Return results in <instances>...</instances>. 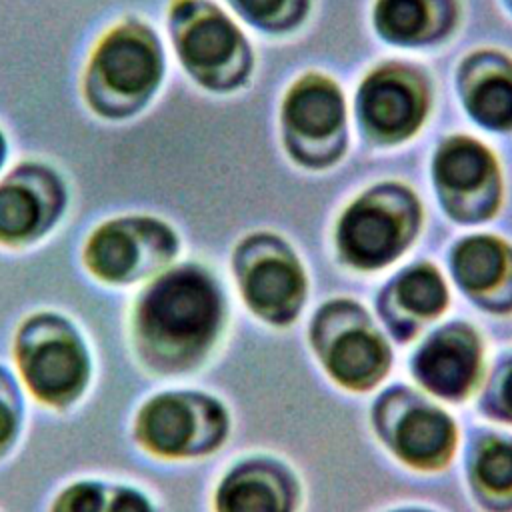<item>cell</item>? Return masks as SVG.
Returning a JSON list of instances; mask_svg holds the SVG:
<instances>
[{"instance_id": "cell-1", "label": "cell", "mask_w": 512, "mask_h": 512, "mask_svg": "<svg viewBox=\"0 0 512 512\" xmlns=\"http://www.w3.org/2000/svg\"><path fill=\"white\" fill-rule=\"evenodd\" d=\"M218 320L214 284L194 268L172 270L136 300L130 316L132 350L152 370H178L208 346Z\"/></svg>"}, {"instance_id": "cell-2", "label": "cell", "mask_w": 512, "mask_h": 512, "mask_svg": "<svg viewBox=\"0 0 512 512\" xmlns=\"http://www.w3.org/2000/svg\"><path fill=\"white\" fill-rule=\"evenodd\" d=\"M18 380L40 404L66 410L88 390L94 360L80 328L56 312L28 316L14 336Z\"/></svg>"}, {"instance_id": "cell-3", "label": "cell", "mask_w": 512, "mask_h": 512, "mask_svg": "<svg viewBox=\"0 0 512 512\" xmlns=\"http://www.w3.org/2000/svg\"><path fill=\"white\" fill-rule=\"evenodd\" d=\"M224 430L216 402L188 392H162L148 398L132 422L134 440L162 458L210 450Z\"/></svg>"}, {"instance_id": "cell-4", "label": "cell", "mask_w": 512, "mask_h": 512, "mask_svg": "<svg viewBox=\"0 0 512 512\" xmlns=\"http://www.w3.org/2000/svg\"><path fill=\"white\" fill-rule=\"evenodd\" d=\"M176 238L152 218H120L98 226L84 246L88 270L108 284H132L174 254Z\"/></svg>"}, {"instance_id": "cell-5", "label": "cell", "mask_w": 512, "mask_h": 512, "mask_svg": "<svg viewBox=\"0 0 512 512\" xmlns=\"http://www.w3.org/2000/svg\"><path fill=\"white\" fill-rule=\"evenodd\" d=\"M92 74L116 96H148L160 78V54L146 32L120 28L102 40L94 54Z\"/></svg>"}, {"instance_id": "cell-6", "label": "cell", "mask_w": 512, "mask_h": 512, "mask_svg": "<svg viewBox=\"0 0 512 512\" xmlns=\"http://www.w3.org/2000/svg\"><path fill=\"white\" fill-rule=\"evenodd\" d=\"M62 194L54 178L12 174L0 184V242L18 246L38 240L58 218Z\"/></svg>"}, {"instance_id": "cell-7", "label": "cell", "mask_w": 512, "mask_h": 512, "mask_svg": "<svg viewBox=\"0 0 512 512\" xmlns=\"http://www.w3.org/2000/svg\"><path fill=\"white\" fill-rule=\"evenodd\" d=\"M342 250L360 266H380L396 256L402 246L400 224L378 206H354L342 220Z\"/></svg>"}, {"instance_id": "cell-8", "label": "cell", "mask_w": 512, "mask_h": 512, "mask_svg": "<svg viewBox=\"0 0 512 512\" xmlns=\"http://www.w3.org/2000/svg\"><path fill=\"white\" fill-rule=\"evenodd\" d=\"M238 48L234 26L216 12L186 20L178 32V50L184 64L202 80L228 64Z\"/></svg>"}, {"instance_id": "cell-9", "label": "cell", "mask_w": 512, "mask_h": 512, "mask_svg": "<svg viewBox=\"0 0 512 512\" xmlns=\"http://www.w3.org/2000/svg\"><path fill=\"white\" fill-rule=\"evenodd\" d=\"M418 376L438 394H462L474 378L476 352L466 336L444 334L434 338L418 356Z\"/></svg>"}, {"instance_id": "cell-10", "label": "cell", "mask_w": 512, "mask_h": 512, "mask_svg": "<svg viewBox=\"0 0 512 512\" xmlns=\"http://www.w3.org/2000/svg\"><path fill=\"white\" fill-rule=\"evenodd\" d=\"M360 106L366 124L386 136L408 134L420 118L414 92L406 82L390 76L368 80L362 88Z\"/></svg>"}, {"instance_id": "cell-11", "label": "cell", "mask_w": 512, "mask_h": 512, "mask_svg": "<svg viewBox=\"0 0 512 512\" xmlns=\"http://www.w3.org/2000/svg\"><path fill=\"white\" fill-rule=\"evenodd\" d=\"M50 512H154V506L136 486L84 478L66 484L54 496Z\"/></svg>"}, {"instance_id": "cell-12", "label": "cell", "mask_w": 512, "mask_h": 512, "mask_svg": "<svg viewBox=\"0 0 512 512\" xmlns=\"http://www.w3.org/2000/svg\"><path fill=\"white\" fill-rule=\"evenodd\" d=\"M246 298L260 314L280 320L294 312L302 292L298 270L284 260H264L246 276Z\"/></svg>"}, {"instance_id": "cell-13", "label": "cell", "mask_w": 512, "mask_h": 512, "mask_svg": "<svg viewBox=\"0 0 512 512\" xmlns=\"http://www.w3.org/2000/svg\"><path fill=\"white\" fill-rule=\"evenodd\" d=\"M452 446L450 420L434 410H414L396 432V450L412 464H434Z\"/></svg>"}, {"instance_id": "cell-14", "label": "cell", "mask_w": 512, "mask_h": 512, "mask_svg": "<svg viewBox=\"0 0 512 512\" xmlns=\"http://www.w3.org/2000/svg\"><path fill=\"white\" fill-rule=\"evenodd\" d=\"M286 120L308 136H324L342 122V98L328 82H306L286 102Z\"/></svg>"}, {"instance_id": "cell-15", "label": "cell", "mask_w": 512, "mask_h": 512, "mask_svg": "<svg viewBox=\"0 0 512 512\" xmlns=\"http://www.w3.org/2000/svg\"><path fill=\"white\" fill-rule=\"evenodd\" d=\"M328 366L340 382L348 386H368L386 366V348L372 334L350 332L334 344Z\"/></svg>"}, {"instance_id": "cell-16", "label": "cell", "mask_w": 512, "mask_h": 512, "mask_svg": "<svg viewBox=\"0 0 512 512\" xmlns=\"http://www.w3.org/2000/svg\"><path fill=\"white\" fill-rule=\"evenodd\" d=\"M218 512H286L278 488L256 472H236L218 490Z\"/></svg>"}, {"instance_id": "cell-17", "label": "cell", "mask_w": 512, "mask_h": 512, "mask_svg": "<svg viewBox=\"0 0 512 512\" xmlns=\"http://www.w3.org/2000/svg\"><path fill=\"white\" fill-rule=\"evenodd\" d=\"M454 268L464 288H490L502 274L504 250L492 238L466 240L454 256Z\"/></svg>"}, {"instance_id": "cell-18", "label": "cell", "mask_w": 512, "mask_h": 512, "mask_svg": "<svg viewBox=\"0 0 512 512\" xmlns=\"http://www.w3.org/2000/svg\"><path fill=\"white\" fill-rule=\"evenodd\" d=\"M490 160L476 142H456L442 150L436 170L444 186L452 190L476 188L488 176Z\"/></svg>"}, {"instance_id": "cell-19", "label": "cell", "mask_w": 512, "mask_h": 512, "mask_svg": "<svg viewBox=\"0 0 512 512\" xmlns=\"http://www.w3.org/2000/svg\"><path fill=\"white\" fill-rule=\"evenodd\" d=\"M428 8L424 0H380L376 24L382 34L396 42L416 40L424 34Z\"/></svg>"}, {"instance_id": "cell-20", "label": "cell", "mask_w": 512, "mask_h": 512, "mask_svg": "<svg viewBox=\"0 0 512 512\" xmlns=\"http://www.w3.org/2000/svg\"><path fill=\"white\" fill-rule=\"evenodd\" d=\"M24 394L18 376L0 364V462L16 448L24 430Z\"/></svg>"}, {"instance_id": "cell-21", "label": "cell", "mask_w": 512, "mask_h": 512, "mask_svg": "<svg viewBox=\"0 0 512 512\" xmlns=\"http://www.w3.org/2000/svg\"><path fill=\"white\" fill-rule=\"evenodd\" d=\"M472 114L486 126L510 128L512 126V80L494 76L480 82L470 100Z\"/></svg>"}, {"instance_id": "cell-22", "label": "cell", "mask_w": 512, "mask_h": 512, "mask_svg": "<svg viewBox=\"0 0 512 512\" xmlns=\"http://www.w3.org/2000/svg\"><path fill=\"white\" fill-rule=\"evenodd\" d=\"M398 290L402 302L418 314H434L444 306V286L432 270L420 268L406 274Z\"/></svg>"}, {"instance_id": "cell-23", "label": "cell", "mask_w": 512, "mask_h": 512, "mask_svg": "<svg viewBox=\"0 0 512 512\" xmlns=\"http://www.w3.org/2000/svg\"><path fill=\"white\" fill-rule=\"evenodd\" d=\"M478 478L492 490L512 488V446L496 442L488 446L476 462Z\"/></svg>"}, {"instance_id": "cell-24", "label": "cell", "mask_w": 512, "mask_h": 512, "mask_svg": "<svg viewBox=\"0 0 512 512\" xmlns=\"http://www.w3.org/2000/svg\"><path fill=\"white\" fill-rule=\"evenodd\" d=\"M238 6L254 20L274 22L290 6V0H236Z\"/></svg>"}, {"instance_id": "cell-25", "label": "cell", "mask_w": 512, "mask_h": 512, "mask_svg": "<svg viewBox=\"0 0 512 512\" xmlns=\"http://www.w3.org/2000/svg\"><path fill=\"white\" fill-rule=\"evenodd\" d=\"M504 404H506L508 414L512 416V370L508 372L506 382H504Z\"/></svg>"}, {"instance_id": "cell-26", "label": "cell", "mask_w": 512, "mask_h": 512, "mask_svg": "<svg viewBox=\"0 0 512 512\" xmlns=\"http://www.w3.org/2000/svg\"><path fill=\"white\" fill-rule=\"evenodd\" d=\"M2 152H4V142H2V136H0V158H2Z\"/></svg>"}]
</instances>
